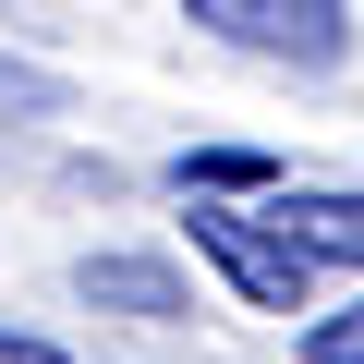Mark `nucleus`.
Returning a JSON list of instances; mask_svg holds the SVG:
<instances>
[{
    "label": "nucleus",
    "instance_id": "obj_1",
    "mask_svg": "<svg viewBox=\"0 0 364 364\" xmlns=\"http://www.w3.org/2000/svg\"><path fill=\"white\" fill-rule=\"evenodd\" d=\"M182 25L243 49V61H279V73H340L352 61V0H182Z\"/></svg>",
    "mask_w": 364,
    "mask_h": 364
},
{
    "label": "nucleus",
    "instance_id": "obj_6",
    "mask_svg": "<svg viewBox=\"0 0 364 364\" xmlns=\"http://www.w3.org/2000/svg\"><path fill=\"white\" fill-rule=\"evenodd\" d=\"M61 73H37V61H0V109H37V122H61Z\"/></svg>",
    "mask_w": 364,
    "mask_h": 364
},
{
    "label": "nucleus",
    "instance_id": "obj_3",
    "mask_svg": "<svg viewBox=\"0 0 364 364\" xmlns=\"http://www.w3.org/2000/svg\"><path fill=\"white\" fill-rule=\"evenodd\" d=\"M304 267H364V182H279L255 207Z\"/></svg>",
    "mask_w": 364,
    "mask_h": 364
},
{
    "label": "nucleus",
    "instance_id": "obj_8",
    "mask_svg": "<svg viewBox=\"0 0 364 364\" xmlns=\"http://www.w3.org/2000/svg\"><path fill=\"white\" fill-rule=\"evenodd\" d=\"M0 364H73L61 340H37V328H0Z\"/></svg>",
    "mask_w": 364,
    "mask_h": 364
},
{
    "label": "nucleus",
    "instance_id": "obj_5",
    "mask_svg": "<svg viewBox=\"0 0 364 364\" xmlns=\"http://www.w3.org/2000/svg\"><path fill=\"white\" fill-rule=\"evenodd\" d=\"M170 182H182V195H279V158L267 146H182Z\"/></svg>",
    "mask_w": 364,
    "mask_h": 364
},
{
    "label": "nucleus",
    "instance_id": "obj_7",
    "mask_svg": "<svg viewBox=\"0 0 364 364\" xmlns=\"http://www.w3.org/2000/svg\"><path fill=\"white\" fill-rule=\"evenodd\" d=\"M304 364H364V304L316 316V328H304Z\"/></svg>",
    "mask_w": 364,
    "mask_h": 364
},
{
    "label": "nucleus",
    "instance_id": "obj_4",
    "mask_svg": "<svg viewBox=\"0 0 364 364\" xmlns=\"http://www.w3.org/2000/svg\"><path fill=\"white\" fill-rule=\"evenodd\" d=\"M73 291H85L97 316H146V328L195 316V279H182L170 255H134V243H109V255H73Z\"/></svg>",
    "mask_w": 364,
    "mask_h": 364
},
{
    "label": "nucleus",
    "instance_id": "obj_2",
    "mask_svg": "<svg viewBox=\"0 0 364 364\" xmlns=\"http://www.w3.org/2000/svg\"><path fill=\"white\" fill-rule=\"evenodd\" d=\"M182 207H195V219H182V243H195V255H207L255 316H304V279H316V267H304L255 207H231V195H182Z\"/></svg>",
    "mask_w": 364,
    "mask_h": 364
}]
</instances>
